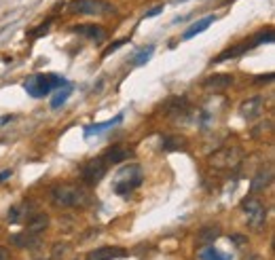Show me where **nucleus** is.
Returning a JSON list of instances; mask_svg holds the SVG:
<instances>
[{
	"mask_svg": "<svg viewBox=\"0 0 275 260\" xmlns=\"http://www.w3.org/2000/svg\"><path fill=\"white\" fill-rule=\"evenodd\" d=\"M51 199L60 207H83L89 201V193L79 184H57L51 189Z\"/></svg>",
	"mask_w": 275,
	"mask_h": 260,
	"instance_id": "obj_1",
	"label": "nucleus"
},
{
	"mask_svg": "<svg viewBox=\"0 0 275 260\" xmlns=\"http://www.w3.org/2000/svg\"><path fill=\"white\" fill-rule=\"evenodd\" d=\"M144 180V171L138 163H127L123 165L117 173H114V180H112V189L117 195L121 197H127V195H132L138 186L142 184Z\"/></svg>",
	"mask_w": 275,
	"mask_h": 260,
	"instance_id": "obj_2",
	"label": "nucleus"
},
{
	"mask_svg": "<svg viewBox=\"0 0 275 260\" xmlns=\"http://www.w3.org/2000/svg\"><path fill=\"white\" fill-rule=\"evenodd\" d=\"M66 79L60 74H32L28 81H23V89L32 97H45L57 87H66Z\"/></svg>",
	"mask_w": 275,
	"mask_h": 260,
	"instance_id": "obj_3",
	"label": "nucleus"
},
{
	"mask_svg": "<svg viewBox=\"0 0 275 260\" xmlns=\"http://www.w3.org/2000/svg\"><path fill=\"white\" fill-rule=\"evenodd\" d=\"M70 13H81V15H112L114 7L106 0H70L68 3Z\"/></svg>",
	"mask_w": 275,
	"mask_h": 260,
	"instance_id": "obj_4",
	"label": "nucleus"
},
{
	"mask_svg": "<svg viewBox=\"0 0 275 260\" xmlns=\"http://www.w3.org/2000/svg\"><path fill=\"white\" fill-rule=\"evenodd\" d=\"M241 157H243V152L239 146H224L210 157V163L216 169H231L241 161Z\"/></svg>",
	"mask_w": 275,
	"mask_h": 260,
	"instance_id": "obj_5",
	"label": "nucleus"
},
{
	"mask_svg": "<svg viewBox=\"0 0 275 260\" xmlns=\"http://www.w3.org/2000/svg\"><path fill=\"white\" fill-rule=\"evenodd\" d=\"M106 171H108V165L104 163V159L102 157H95V159H89L83 169H81V180L87 184V186H95L99 180H102L106 176Z\"/></svg>",
	"mask_w": 275,
	"mask_h": 260,
	"instance_id": "obj_6",
	"label": "nucleus"
},
{
	"mask_svg": "<svg viewBox=\"0 0 275 260\" xmlns=\"http://www.w3.org/2000/svg\"><path fill=\"white\" fill-rule=\"evenodd\" d=\"M243 212L248 214V218L252 220L254 226H260L265 220V216H267V210L263 207V203L256 199V197H250V199H243V203H241Z\"/></svg>",
	"mask_w": 275,
	"mask_h": 260,
	"instance_id": "obj_7",
	"label": "nucleus"
},
{
	"mask_svg": "<svg viewBox=\"0 0 275 260\" xmlns=\"http://www.w3.org/2000/svg\"><path fill=\"white\" fill-rule=\"evenodd\" d=\"M263 97L256 95V97H250V99H245V102L241 104V117L243 119H248V121H254L256 117H260V112H263Z\"/></svg>",
	"mask_w": 275,
	"mask_h": 260,
	"instance_id": "obj_8",
	"label": "nucleus"
},
{
	"mask_svg": "<svg viewBox=\"0 0 275 260\" xmlns=\"http://www.w3.org/2000/svg\"><path fill=\"white\" fill-rule=\"evenodd\" d=\"M121 256H125V250H123V248L104 245V248H97V250L89 252L85 260H114V258H121Z\"/></svg>",
	"mask_w": 275,
	"mask_h": 260,
	"instance_id": "obj_9",
	"label": "nucleus"
},
{
	"mask_svg": "<svg viewBox=\"0 0 275 260\" xmlns=\"http://www.w3.org/2000/svg\"><path fill=\"white\" fill-rule=\"evenodd\" d=\"M72 32H77V34H81V36H87V38H91V40H95V42H99V40L106 38V30H104V28H99V25H95V23L74 25V28H72Z\"/></svg>",
	"mask_w": 275,
	"mask_h": 260,
	"instance_id": "obj_10",
	"label": "nucleus"
},
{
	"mask_svg": "<svg viewBox=\"0 0 275 260\" xmlns=\"http://www.w3.org/2000/svg\"><path fill=\"white\" fill-rule=\"evenodd\" d=\"M233 85V76L231 74H224V72H220V74H212L204 81V87L206 89H214V91H222L227 89V87Z\"/></svg>",
	"mask_w": 275,
	"mask_h": 260,
	"instance_id": "obj_11",
	"label": "nucleus"
},
{
	"mask_svg": "<svg viewBox=\"0 0 275 260\" xmlns=\"http://www.w3.org/2000/svg\"><path fill=\"white\" fill-rule=\"evenodd\" d=\"M220 237V226L218 224H208V226H201V230L197 233V245H212L216 239Z\"/></svg>",
	"mask_w": 275,
	"mask_h": 260,
	"instance_id": "obj_12",
	"label": "nucleus"
},
{
	"mask_svg": "<svg viewBox=\"0 0 275 260\" xmlns=\"http://www.w3.org/2000/svg\"><path fill=\"white\" fill-rule=\"evenodd\" d=\"M49 226V216L47 214H34L30 220H28V226H26V233H30L34 237H38L42 230H47Z\"/></svg>",
	"mask_w": 275,
	"mask_h": 260,
	"instance_id": "obj_13",
	"label": "nucleus"
},
{
	"mask_svg": "<svg viewBox=\"0 0 275 260\" xmlns=\"http://www.w3.org/2000/svg\"><path fill=\"white\" fill-rule=\"evenodd\" d=\"M271 182H273V171H271V167L260 169L256 176L252 178V182H250V191H252V193H260V191H265Z\"/></svg>",
	"mask_w": 275,
	"mask_h": 260,
	"instance_id": "obj_14",
	"label": "nucleus"
},
{
	"mask_svg": "<svg viewBox=\"0 0 275 260\" xmlns=\"http://www.w3.org/2000/svg\"><path fill=\"white\" fill-rule=\"evenodd\" d=\"M163 112L165 114H173V117H180V114L189 112V102H186V97H171L169 102H165Z\"/></svg>",
	"mask_w": 275,
	"mask_h": 260,
	"instance_id": "obj_15",
	"label": "nucleus"
},
{
	"mask_svg": "<svg viewBox=\"0 0 275 260\" xmlns=\"http://www.w3.org/2000/svg\"><path fill=\"white\" fill-rule=\"evenodd\" d=\"M102 159H104L106 165H117V163L125 161V159H129V150L123 148V146H110V148L102 154Z\"/></svg>",
	"mask_w": 275,
	"mask_h": 260,
	"instance_id": "obj_16",
	"label": "nucleus"
},
{
	"mask_svg": "<svg viewBox=\"0 0 275 260\" xmlns=\"http://www.w3.org/2000/svg\"><path fill=\"white\" fill-rule=\"evenodd\" d=\"M245 51H250V45H248V42H241V45L229 47L227 51L218 53V55L214 57V62H216V64H220V62H227V60H235V57H241Z\"/></svg>",
	"mask_w": 275,
	"mask_h": 260,
	"instance_id": "obj_17",
	"label": "nucleus"
},
{
	"mask_svg": "<svg viewBox=\"0 0 275 260\" xmlns=\"http://www.w3.org/2000/svg\"><path fill=\"white\" fill-rule=\"evenodd\" d=\"M214 21H216V15H208V17H204V19L195 21V23L189 28V30L182 34V38H184V40H189V38H193V36H197V34H201V32H206Z\"/></svg>",
	"mask_w": 275,
	"mask_h": 260,
	"instance_id": "obj_18",
	"label": "nucleus"
},
{
	"mask_svg": "<svg viewBox=\"0 0 275 260\" xmlns=\"http://www.w3.org/2000/svg\"><path fill=\"white\" fill-rule=\"evenodd\" d=\"M121 121H123V114H117V117H114V119H110V121H106V123H95V125H89V127H85V138L102 134V132H106V129L114 127V125H117V123H121Z\"/></svg>",
	"mask_w": 275,
	"mask_h": 260,
	"instance_id": "obj_19",
	"label": "nucleus"
},
{
	"mask_svg": "<svg viewBox=\"0 0 275 260\" xmlns=\"http://www.w3.org/2000/svg\"><path fill=\"white\" fill-rule=\"evenodd\" d=\"M11 243L17 245V248H36L38 245V237L30 235V233H17V235H11Z\"/></svg>",
	"mask_w": 275,
	"mask_h": 260,
	"instance_id": "obj_20",
	"label": "nucleus"
},
{
	"mask_svg": "<svg viewBox=\"0 0 275 260\" xmlns=\"http://www.w3.org/2000/svg\"><path fill=\"white\" fill-rule=\"evenodd\" d=\"M199 258H201V260H231V256H229V254L218 252V250L214 248V245H206V248L201 250Z\"/></svg>",
	"mask_w": 275,
	"mask_h": 260,
	"instance_id": "obj_21",
	"label": "nucleus"
},
{
	"mask_svg": "<svg viewBox=\"0 0 275 260\" xmlns=\"http://www.w3.org/2000/svg\"><path fill=\"white\" fill-rule=\"evenodd\" d=\"M161 148L165 152H171V150H180L184 148V138H176V136H167L161 140Z\"/></svg>",
	"mask_w": 275,
	"mask_h": 260,
	"instance_id": "obj_22",
	"label": "nucleus"
},
{
	"mask_svg": "<svg viewBox=\"0 0 275 260\" xmlns=\"http://www.w3.org/2000/svg\"><path fill=\"white\" fill-rule=\"evenodd\" d=\"M153 51H155V47H153V45H146V47H142L140 51H136V55H134L132 64H134V66H142V64H146V62L151 60Z\"/></svg>",
	"mask_w": 275,
	"mask_h": 260,
	"instance_id": "obj_23",
	"label": "nucleus"
},
{
	"mask_svg": "<svg viewBox=\"0 0 275 260\" xmlns=\"http://www.w3.org/2000/svg\"><path fill=\"white\" fill-rule=\"evenodd\" d=\"M252 42H248L250 45V49H254V47H258V45H263V42H273V30L271 28H267V30H263V32H258L254 38H250Z\"/></svg>",
	"mask_w": 275,
	"mask_h": 260,
	"instance_id": "obj_24",
	"label": "nucleus"
},
{
	"mask_svg": "<svg viewBox=\"0 0 275 260\" xmlns=\"http://www.w3.org/2000/svg\"><path fill=\"white\" fill-rule=\"evenodd\" d=\"M68 97H70V87L66 85L64 89H62L60 93H57V95H55V97L51 99V108H55V110H57V108H60V106H64Z\"/></svg>",
	"mask_w": 275,
	"mask_h": 260,
	"instance_id": "obj_25",
	"label": "nucleus"
},
{
	"mask_svg": "<svg viewBox=\"0 0 275 260\" xmlns=\"http://www.w3.org/2000/svg\"><path fill=\"white\" fill-rule=\"evenodd\" d=\"M127 40H129V38H119L117 42H112V45H108V47L104 49V53H102V57H108L110 53H114V51H117L119 47H123V45H125V42H127Z\"/></svg>",
	"mask_w": 275,
	"mask_h": 260,
	"instance_id": "obj_26",
	"label": "nucleus"
},
{
	"mask_svg": "<svg viewBox=\"0 0 275 260\" xmlns=\"http://www.w3.org/2000/svg\"><path fill=\"white\" fill-rule=\"evenodd\" d=\"M49 25H51V21H42L38 28L30 30V36H32V38H36V36H40V34H47V32H49Z\"/></svg>",
	"mask_w": 275,
	"mask_h": 260,
	"instance_id": "obj_27",
	"label": "nucleus"
},
{
	"mask_svg": "<svg viewBox=\"0 0 275 260\" xmlns=\"http://www.w3.org/2000/svg\"><path fill=\"white\" fill-rule=\"evenodd\" d=\"M163 11V5H159V7H155V9H151V11H146V17H155V15H159V13Z\"/></svg>",
	"mask_w": 275,
	"mask_h": 260,
	"instance_id": "obj_28",
	"label": "nucleus"
},
{
	"mask_svg": "<svg viewBox=\"0 0 275 260\" xmlns=\"http://www.w3.org/2000/svg\"><path fill=\"white\" fill-rule=\"evenodd\" d=\"M271 81H273V72H269V74L258 76V79H256V83H271Z\"/></svg>",
	"mask_w": 275,
	"mask_h": 260,
	"instance_id": "obj_29",
	"label": "nucleus"
},
{
	"mask_svg": "<svg viewBox=\"0 0 275 260\" xmlns=\"http://www.w3.org/2000/svg\"><path fill=\"white\" fill-rule=\"evenodd\" d=\"M13 176V171L11 169H5V171H0V182H5V180H9Z\"/></svg>",
	"mask_w": 275,
	"mask_h": 260,
	"instance_id": "obj_30",
	"label": "nucleus"
},
{
	"mask_svg": "<svg viewBox=\"0 0 275 260\" xmlns=\"http://www.w3.org/2000/svg\"><path fill=\"white\" fill-rule=\"evenodd\" d=\"M0 260H9V254L5 248H0Z\"/></svg>",
	"mask_w": 275,
	"mask_h": 260,
	"instance_id": "obj_31",
	"label": "nucleus"
},
{
	"mask_svg": "<svg viewBox=\"0 0 275 260\" xmlns=\"http://www.w3.org/2000/svg\"><path fill=\"white\" fill-rule=\"evenodd\" d=\"M11 121V114H7V117H3V119H0V127H3L5 123H9Z\"/></svg>",
	"mask_w": 275,
	"mask_h": 260,
	"instance_id": "obj_32",
	"label": "nucleus"
},
{
	"mask_svg": "<svg viewBox=\"0 0 275 260\" xmlns=\"http://www.w3.org/2000/svg\"><path fill=\"white\" fill-rule=\"evenodd\" d=\"M243 260H263V258H260V256H256V254H252V256H245Z\"/></svg>",
	"mask_w": 275,
	"mask_h": 260,
	"instance_id": "obj_33",
	"label": "nucleus"
}]
</instances>
